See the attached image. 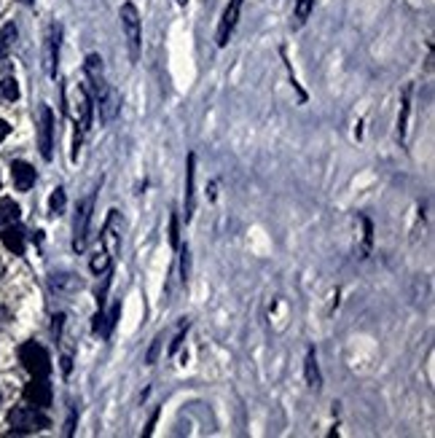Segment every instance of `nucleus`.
Returning a JSON list of instances; mask_svg holds the SVG:
<instances>
[{
	"label": "nucleus",
	"mask_w": 435,
	"mask_h": 438,
	"mask_svg": "<svg viewBox=\"0 0 435 438\" xmlns=\"http://www.w3.org/2000/svg\"><path fill=\"white\" fill-rule=\"evenodd\" d=\"M0 54H3V43H0Z\"/></svg>",
	"instance_id": "f704fd0d"
},
{
	"label": "nucleus",
	"mask_w": 435,
	"mask_h": 438,
	"mask_svg": "<svg viewBox=\"0 0 435 438\" xmlns=\"http://www.w3.org/2000/svg\"><path fill=\"white\" fill-rule=\"evenodd\" d=\"M8 132H11V126H8L6 122H0V143L8 138Z\"/></svg>",
	"instance_id": "c756f323"
},
{
	"label": "nucleus",
	"mask_w": 435,
	"mask_h": 438,
	"mask_svg": "<svg viewBox=\"0 0 435 438\" xmlns=\"http://www.w3.org/2000/svg\"><path fill=\"white\" fill-rule=\"evenodd\" d=\"M158 350H161V336H156V339H154L151 350H148V355H145V363H148V366H154V363L158 360Z\"/></svg>",
	"instance_id": "a878e982"
},
{
	"label": "nucleus",
	"mask_w": 435,
	"mask_h": 438,
	"mask_svg": "<svg viewBox=\"0 0 435 438\" xmlns=\"http://www.w3.org/2000/svg\"><path fill=\"white\" fill-rule=\"evenodd\" d=\"M186 331H189V323H186V326H183V328H180V331L175 333V339H172V344H170V355H175V352L180 350V344H183V339H186Z\"/></svg>",
	"instance_id": "cd10ccee"
},
{
	"label": "nucleus",
	"mask_w": 435,
	"mask_h": 438,
	"mask_svg": "<svg viewBox=\"0 0 435 438\" xmlns=\"http://www.w3.org/2000/svg\"><path fill=\"white\" fill-rule=\"evenodd\" d=\"M170 245L177 250L180 247V218H177V212L170 215Z\"/></svg>",
	"instance_id": "b1692460"
},
{
	"label": "nucleus",
	"mask_w": 435,
	"mask_h": 438,
	"mask_svg": "<svg viewBox=\"0 0 435 438\" xmlns=\"http://www.w3.org/2000/svg\"><path fill=\"white\" fill-rule=\"evenodd\" d=\"M38 148L40 156L52 161L54 156V113L49 105H40L38 110Z\"/></svg>",
	"instance_id": "39448f33"
},
{
	"label": "nucleus",
	"mask_w": 435,
	"mask_h": 438,
	"mask_svg": "<svg viewBox=\"0 0 435 438\" xmlns=\"http://www.w3.org/2000/svg\"><path fill=\"white\" fill-rule=\"evenodd\" d=\"M84 73H87L91 89H94V97L103 100L105 94L110 92V84H108V78H105L103 57H100V54H89L87 62H84Z\"/></svg>",
	"instance_id": "0eeeda50"
},
{
	"label": "nucleus",
	"mask_w": 435,
	"mask_h": 438,
	"mask_svg": "<svg viewBox=\"0 0 435 438\" xmlns=\"http://www.w3.org/2000/svg\"><path fill=\"white\" fill-rule=\"evenodd\" d=\"M11 177H14L17 191H30L35 186V180H38V173H35L33 164H27V161H14L11 164Z\"/></svg>",
	"instance_id": "9b49d317"
},
{
	"label": "nucleus",
	"mask_w": 435,
	"mask_h": 438,
	"mask_svg": "<svg viewBox=\"0 0 435 438\" xmlns=\"http://www.w3.org/2000/svg\"><path fill=\"white\" fill-rule=\"evenodd\" d=\"M189 277H191V253H189V245L180 250V280H183V285L189 282Z\"/></svg>",
	"instance_id": "5701e85b"
},
{
	"label": "nucleus",
	"mask_w": 435,
	"mask_h": 438,
	"mask_svg": "<svg viewBox=\"0 0 435 438\" xmlns=\"http://www.w3.org/2000/svg\"><path fill=\"white\" fill-rule=\"evenodd\" d=\"M100 242L108 250V256L116 258V253L121 250V215H119V210H110L103 226V234H100Z\"/></svg>",
	"instance_id": "6e6552de"
},
{
	"label": "nucleus",
	"mask_w": 435,
	"mask_h": 438,
	"mask_svg": "<svg viewBox=\"0 0 435 438\" xmlns=\"http://www.w3.org/2000/svg\"><path fill=\"white\" fill-rule=\"evenodd\" d=\"M57 59H59V24H54L49 33V73L57 75Z\"/></svg>",
	"instance_id": "f3484780"
},
{
	"label": "nucleus",
	"mask_w": 435,
	"mask_h": 438,
	"mask_svg": "<svg viewBox=\"0 0 435 438\" xmlns=\"http://www.w3.org/2000/svg\"><path fill=\"white\" fill-rule=\"evenodd\" d=\"M3 41H0V43H3V46H11V43H17V27H14V24H6V27H3Z\"/></svg>",
	"instance_id": "bb28decb"
},
{
	"label": "nucleus",
	"mask_w": 435,
	"mask_h": 438,
	"mask_svg": "<svg viewBox=\"0 0 435 438\" xmlns=\"http://www.w3.org/2000/svg\"><path fill=\"white\" fill-rule=\"evenodd\" d=\"M314 8V0H296V6H293V17H296V24H304L309 14H312Z\"/></svg>",
	"instance_id": "412c9836"
},
{
	"label": "nucleus",
	"mask_w": 435,
	"mask_h": 438,
	"mask_svg": "<svg viewBox=\"0 0 435 438\" xmlns=\"http://www.w3.org/2000/svg\"><path fill=\"white\" fill-rule=\"evenodd\" d=\"M14 224H19V205L14 199H0V234Z\"/></svg>",
	"instance_id": "4468645a"
},
{
	"label": "nucleus",
	"mask_w": 435,
	"mask_h": 438,
	"mask_svg": "<svg viewBox=\"0 0 435 438\" xmlns=\"http://www.w3.org/2000/svg\"><path fill=\"white\" fill-rule=\"evenodd\" d=\"M193 177H196V156L189 154L186 161V196H183V210H186V224L193 218L196 210V191H193Z\"/></svg>",
	"instance_id": "9d476101"
},
{
	"label": "nucleus",
	"mask_w": 435,
	"mask_h": 438,
	"mask_svg": "<svg viewBox=\"0 0 435 438\" xmlns=\"http://www.w3.org/2000/svg\"><path fill=\"white\" fill-rule=\"evenodd\" d=\"M408 108H411V89L403 92V103H401V116H398V138L401 143H406V124H408Z\"/></svg>",
	"instance_id": "a211bd4d"
},
{
	"label": "nucleus",
	"mask_w": 435,
	"mask_h": 438,
	"mask_svg": "<svg viewBox=\"0 0 435 438\" xmlns=\"http://www.w3.org/2000/svg\"><path fill=\"white\" fill-rule=\"evenodd\" d=\"M6 317H8V309H6V307H0V328L6 326Z\"/></svg>",
	"instance_id": "7c9ffc66"
},
{
	"label": "nucleus",
	"mask_w": 435,
	"mask_h": 438,
	"mask_svg": "<svg viewBox=\"0 0 435 438\" xmlns=\"http://www.w3.org/2000/svg\"><path fill=\"white\" fill-rule=\"evenodd\" d=\"M24 398L38 406V409H46L52 406V385H49V377H33V382L24 387Z\"/></svg>",
	"instance_id": "1a4fd4ad"
},
{
	"label": "nucleus",
	"mask_w": 435,
	"mask_h": 438,
	"mask_svg": "<svg viewBox=\"0 0 435 438\" xmlns=\"http://www.w3.org/2000/svg\"><path fill=\"white\" fill-rule=\"evenodd\" d=\"M19 100V84L14 78H3L0 81V103H14Z\"/></svg>",
	"instance_id": "aec40b11"
},
{
	"label": "nucleus",
	"mask_w": 435,
	"mask_h": 438,
	"mask_svg": "<svg viewBox=\"0 0 435 438\" xmlns=\"http://www.w3.org/2000/svg\"><path fill=\"white\" fill-rule=\"evenodd\" d=\"M156 420H158V409H154V414H151V420H148V425H145L142 436H151V433H154V425H156Z\"/></svg>",
	"instance_id": "c85d7f7f"
},
{
	"label": "nucleus",
	"mask_w": 435,
	"mask_h": 438,
	"mask_svg": "<svg viewBox=\"0 0 435 438\" xmlns=\"http://www.w3.org/2000/svg\"><path fill=\"white\" fill-rule=\"evenodd\" d=\"M8 425L14 433H38V430H46L52 420L38 406H14L8 411Z\"/></svg>",
	"instance_id": "f257e3e1"
},
{
	"label": "nucleus",
	"mask_w": 435,
	"mask_h": 438,
	"mask_svg": "<svg viewBox=\"0 0 435 438\" xmlns=\"http://www.w3.org/2000/svg\"><path fill=\"white\" fill-rule=\"evenodd\" d=\"M84 285L81 277L70 275V272H59V275H52V288L54 291H78Z\"/></svg>",
	"instance_id": "2eb2a0df"
},
{
	"label": "nucleus",
	"mask_w": 435,
	"mask_h": 438,
	"mask_svg": "<svg viewBox=\"0 0 435 438\" xmlns=\"http://www.w3.org/2000/svg\"><path fill=\"white\" fill-rule=\"evenodd\" d=\"M91 210H94V191L89 194L87 199L78 205V212H75V224H73V250H75V253H84V250H87Z\"/></svg>",
	"instance_id": "20e7f679"
},
{
	"label": "nucleus",
	"mask_w": 435,
	"mask_h": 438,
	"mask_svg": "<svg viewBox=\"0 0 435 438\" xmlns=\"http://www.w3.org/2000/svg\"><path fill=\"white\" fill-rule=\"evenodd\" d=\"M19 360H22V366L27 368L33 377H49L52 374V358H49V352L43 350L40 344H35V342H27V344L19 347Z\"/></svg>",
	"instance_id": "7ed1b4c3"
},
{
	"label": "nucleus",
	"mask_w": 435,
	"mask_h": 438,
	"mask_svg": "<svg viewBox=\"0 0 435 438\" xmlns=\"http://www.w3.org/2000/svg\"><path fill=\"white\" fill-rule=\"evenodd\" d=\"M3 275H6V263L0 261V277H3Z\"/></svg>",
	"instance_id": "473e14b6"
},
{
	"label": "nucleus",
	"mask_w": 435,
	"mask_h": 438,
	"mask_svg": "<svg viewBox=\"0 0 435 438\" xmlns=\"http://www.w3.org/2000/svg\"><path fill=\"white\" fill-rule=\"evenodd\" d=\"M62 371L70 374V358H62Z\"/></svg>",
	"instance_id": "2f4dec72"
},
{
	"label": "nucleus",
	"mask_w": 435,
	"mask_h": 438,
	"mask_svg": "<svg viewBox=\"0 0 435 438\" xmlns=\"http://www.w3.org/2000/svg\"><path fill=\"white\" fill-rule=\"evenodd\" d=\"M119 315H121V304H113V309H110V315L105 317L108 323H105V328H103V333L108 336V333L113 331V326H116V320H119Z\"/></svg>",
	"instance_id": "393cba45"
},
{
	"label": "nucleus",
	"mask_w": 435,
	"mask_h": 438,
	"mask_svg": "<svg viewBox=\"0 0 435 438\" xmlns=\"http://www.w3.org/2000/svg\"><path fill=\"white\" fill-rule=\"evenodd\" d=\"M110 256H108V250H97L94 256H91V261H89V269L94 272V275H108V269H110Z\"/></svg>",
	"instance_id": "6ab92c4d"
},
{
	"label": "nucleus",
	"mask_w": 435,
	"mask_h": 438,
	"mask_svg": "<svg viewBox=\"0 0 435 438\" xmlns=\"http://www.w3.org/2000/svg\"><path fill=\"white\" fill-rule=\"evenodd\" d=\"M65 189H57V191L52 194V199H49V212L52 215H62L65 212Z\"/></svg>",
	"instance_id": "4be33fe9"
},
{
	"label": "nucleus",
	"mask_w": 435,
	"mask_h": 438,
	"mask_svg": "<svg viewBox=\"0 0 435 438\" xmlns=\"http://www.w3.org/2000/svg\"><path fill=\"white\" fill-rule=\"evenodd\" d=\"M175 3H177V6H186V3H189V0H175Z\"/></svg>",
	"instance_id": "72a5a7b5"
},
{
	"label": "nucleus",
	"mask_w": 435,
	"mask_h": 438,
	"mask_svg": "<svg viewBox=\"0 0 435 438\" xmlns=\"http://www.w3.org/2000/svg\"><path fill=\"white\" fill-rule=\"evenodd\" d=\"M304 377H307V385L312 390L323 387V377H320V366H317V352L312 347L307 350V358H304Z\"/></svg>",
	"instance_id": "ddd939ff"
},
{
	"label": "nucleus",
	"mask_w": 435,
	"mask_h": 438,
	"mask_svg": "<svg viewBox=\"0 0 435 438\" xmlns=\"http://www.w3.org/2000/svg\"><path fill=\"white\" fill-rule=\"evenodd\" d=\"M119 19H121L124 36H126V46H129V57L132 62L140 59V43H142V33H140V11L135 3H124L121 11H119Z\"/></svg>",
	"instance_id": "f03ea898"
},
{
	"label": "nucleus",
	"mask_w": 435,
	"mask_h": 438,
	"mask_svg": "<svg viewBox=\"0 0 435 438\" xmlns=\"http://www.w3.org/2000/svg\"><path fill=\"white\" fill-rule=\"evenodd\" d=\"M97 105H100V119H103L105 124H110L119 116V110H121V100H119V94L110 89L103 100H97Z\"/></svg>",
	"instance_id": "f8f14e48"
},
{
	"label": "nucleus",
	"mask_w": 435,
	"mask_h": 438,
	"mask_svg": "<svg viewBox=\"0 0 435 438\" xmlns=\"http://www.w3.org/2000/svg\"><path fill=\"white\" fill-rule=\"evenodd\" d=\"M3 240H6V245L11 247L17 256H22V253H24V231L19 228V224H14V226L6 228V231H3Z\"/></svg>",
	"instance_id": "dca6fc26"
},
{
	"label": "nucleus",
	"mask_w": 435,
	"mask_h": 438,
	"mask_svg": "<svg viewBox=\"0 0 435 438\" xmlns=\"http://www.w3.org/2000/svg\"><path fill=\"white\" fill-rule=\"evenodd\" d=\"M242 3L244 0H228L226 11H223V17L218 22V33H215V43L223 49L228 46V41L234 36V30H237V22H239V14H242Z\"/></svg>",
	"instance_id": "423d86ee"
}]
</instances>
